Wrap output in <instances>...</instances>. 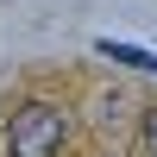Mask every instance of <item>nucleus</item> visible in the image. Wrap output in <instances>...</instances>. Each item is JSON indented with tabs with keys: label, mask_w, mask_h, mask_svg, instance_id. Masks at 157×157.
Masks as SVG:
<instances>
[{
	"label": "nucleus",
	"mask_w": 157,
	"mask_h": 157,
	"mask_svg": "<svg viewBox=\"0 0 157 157\" xmlns=\"http://www.w3.org/2000/svg\"><path fill=\"white\" fill-rule=\"evenodd\" d=\"M63 138H69V120L50 101H25L6 120V157H57Z\"/></svg>",
	"instance_id": "f257e3e1"
},
{
	"label": "nucleus",
	"mask_w": 157,
	"mask_h": 157,
	"mask_svg": "<svg viewBox=\"0 0 157 157\" xmlns=\"http://www.w3.org/2000/svg\"><path fill=\"white\" fill-rule=\"evenodd\" d=\"M94 50L107 63H126V69H157V50H145V44H120V38H94Z\"/></svg>",
	"instance_id": "f03ea898"
},
{
	"label": "nucleus",
	"mask_w": 157,
	"mask_h": 157,
	"mask_svg": "<svg viewBox=\"0 0 157 157\" xmlns=\"http://www.w3.org/2000/svg\"><path fill=\"white\" fill-rule=\"evenodd\" d=\"M126 107H132L126 94H101V126H120V120H126Z\"/></svg>",
	"instance_id": "7ed1b4c3"
},
{
	"label": "nucleus",
	"mask_w": 157,
	"mask_h": 157,
	"mask_svg": "<svg viewBox=\"0 0 157 157\" xmlns=\"http://www.w3.org/2000/svg\"><path fill=\"white\" fill-rule=\"evenodd\" d=\"M145 151H157V107L145 113Z\"/></svg>",
	"instance_id": "20e7f679"
}]
</instances>
